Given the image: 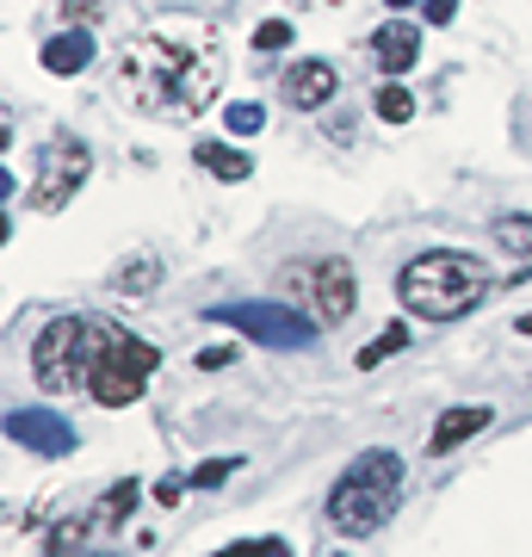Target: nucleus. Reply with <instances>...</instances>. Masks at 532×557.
<instances>
[{"label": "nucleus", "instance_id": "nucleus-16", "mask_svg": "<svg viewBox=\"0 0 532 557\" xmlns=\"http://www.w3.org/2000/svg\"><path fill=\"white\" fill-rule=\"evenodd\" d=\"M156 278H161V260L156 255H137L131 267H119L112 292H119V298H149V292H156Z\"/></svg>", "mask_w": 532, "mask_h": 557}, {"label": "nucleus", "instance_id": "nucleus-8", "mask_svg": "<svg viewBox=\"0 0 532 557\" xmlns=\"http://www.w3.org/2000/svg\"><path fill=\"white\" fill-rule=\"evenodd\" d=\"M292 285H304L316 304V317H322V329H335V322L354 317V298H359V278L347 260H316V267H297Z\"/></svg>", "mask_w": 532, "mask_h": 557}, {"label": "nucleus", "instance_id": "nucleus-13", "mask_svg": "<svg viewBox=\"0 0 532 557\" xmlns=\"http://www.w3.org/2000/svg\"><path fill=\"white\" fill-rule=\"evenodd\" d=\"M38 62L50 75H81L94 62V32H57V38H44Z\"/></svg>", "mask_w": 532, "mask_h": 557}, {"label": "nucleus", "instance_id": "nucleus-25", "mask_svg": "<svg viewBox=\"0 0 532 557\" xmlns=\"http://www.w3.org/2000/svg\"><path fill=\"white\" fill-rule=\"evenodd\" d=\"M458 13V0H428V25H446Z\"/></svg>", "mask_w": 532, "mask_h": 557}, {"label": "nucleus", "instance_id": "nucleus-7", "mask_svg": "<svg viewBox=\"0 0 532 557\" xmlns=\"http://www.w3.org/2000/svg\"><path fill=\"white\" fill-rule=\"evenodd\" d=\"M211 322H223V329H242L248 341H260V347H310L316 329L310 317H297V310H285V304H218L211 310Z\"/></svg>", "mask_w": 532, "mask_h": 557}, {"label": "nucleus", "instance_id": "nucleus-3", "mask_svg": "<svg viewBox=\"0 0 532 557\" xmlns=\"http://www.w3.org/2000/svg\"><path fill=\"white\" fill-rule=\"evenodd\" d=\"M396 508H403V458L391 446L359 453L329 490V527L347 539H372L378 527H391Z\"/></svg>", "mask_w": 532, "mask_h": 557}, {"label": "nucleus", "instance_id": "nucleus-23", "mask_svg": "<svg viewBox=\"0 0 532 557\" xmlns=\"http://www.w3.org/2000/svg\"><path fill=\"white\" fill-rule=\"evenodd\" d=\"M285 44H292V25H285V20H260L255 50H285Z\"/></svg>", "mask_w": 532, "mask_h": 557}, {"label": "nucleus", "instance_id": "nucleus-14", "mask_svg": "<svg viewBox=\"0 0 532 557\" xmlns=\"http://www.w3.org/2000/svg\"><path fill=\"white\" fill-rule=\"evenodd\" d=\"M131 508H137V483L124 478V483H112V490L99 496V508L87 515V527H94V533H112L119 520H131Z\"/></svg>", "mask_w": 532, "mask_h": 557}, {"label": "nucleus", "instance_id": "nucleus-24", "mask_svg": "<svg viewBox=\"0 0 532 557\" xmlns=\"http://www.w3.org/2000/svg\"><path fill=\"white\" fill-rule=\"evenodd\" d=\"M62 13H69V25H75V32H87V25L99 20V0H62Z\"/></svg>", "mask_w": 532, "mask_h": 557}, {"label": "nucleus", "instance_id": "nucleus-17", "mask_svg": "<svg viewBox=\"0 0 532 557\" xmlns=\"http://www.w3.org/2000/svg\"><path fill=\"white\" fill-rule=\"evenodd\" d=\"M495 242L508 248L520 267H532V218L527 211H508V218H495Z\"/></svg>", "mask_w": 532, "mask_h": 557}, {"label": "nucleus", "instance_id": "nucleus-12", "mask_svg": "<svg viewBox=\"0 0 532 557\" xmlns=\"http://www.w3.org/2000/svg\"><path fill=\"white\" fill-rule=\"evenodd\" d=\"M495 421V409L490 403H471V409H446V416L434 421V434H428V453H453V446H465V440L471 434H483V428H490Z\"/></svg>", "mask_w": 532, "mask_h": 557}, {"label": "nucleus", "instance_id": "nucleus-9", "mask_svg": "<svg viewBox=\"0 0 532 557\" xmlns=\"http://www.w3.org/2000/svg\"><path fill=\"white\" fill-rule=\"evenodd\" d=\"M335 87H341L335 62L304 57V62H292V69L279 75V100L292 106V112H322V106L335 100Z\"/></svg>", "mask_w": 532, "mask_h": 557}, {"label": "nucleus", "instance_id": "nucleus-29", "mask_svg": "<svg viewBox=\"0 0 532 557\" xmlns=\"http://www.w3.org/2000/svg\"><path fill=\"white\" fill-rule=\"evenodd\" d=\"M384 7H396V13H403V7H415V0H384Z\"/></svg>", "mask_w": 532, "mask_h": 557}, {"label": "nucleus", "instance_id": "nucleus-15", "mask_svg": "<svg viewBox=\"0 0 532 557\" xmlns=\"http://www.w3.org/2000/svg\"><path fill=\"white\" fill-rule=\"evenodd\" d=\"M193 156H198V168H205V174L230 180V186H236V180H248V174H255V161L242 156V149H223V143H198Z\"/></svg>", "mask_w": 532, "mask_h": 557}, {"label": "nucleus", "instance_id": "nucleus-10", "mask_svg": "<svg viewBox=\"0 0 532 557\" xmlns=\"http://www.w3.org/2000/svg\"><path fill=\"white\" fill-rule=\"evenodd\" d=\"M7 440H13V446H32V453H44V458L75 453V428L62 416H50V409H13V416H7Z\"/></svg>", "mask_w": 532, "mask_h": 557}, {"label": "nucleus", "instance_id": "nucleus-6", "mask_svg": "<svg viewBox=\"0 0 532 557\" xmlns=\"http://www.w3.org/2000/svg\"><path fill=\"white\" fill-rule=\"evenodd\" d=\"M94 174V149L81 137H50L38 149V180H32V211H62Z\"/></svg>", "mask_w": 532, "mask_h": 557}, {"label": "nucleus", "instance_id": "nucleus-2", "mask_svg": "<svg viewBox=\"0 0 532 557\" xmlns=\"http://www.w3.org/2000/svg\"><path fill=\"white\" fill-rule=\"evenodd\" d=\"M495 285H502V278H495L477 255H465V248H434V255H415L409 267L396 273V298H403V310L421 317V322H458V317H471Z\"/></svg>", "mask_w": 532, "mask_h": 557}, {"label": "nucleus", "instance_id": "nucleus-11", "mask_svg": "<svg viewBox=\"0 0 532 557\" xmlns=\"http://www.w3.org/2000/svg\"><path fill=\"white\" fill-rule=\"evenodd\" d=\"M415 57H421V25L391 20V25H378L372 32V62L384 69V75H403Z\"/></svg>", "mask_w": 532, "mask_h": 557}, {"label": "nucleus", "instance_id": "nucleus-28", "mask_svg": "<svg viewBox=\"0 0 532 557\" xmlns=\"http://www.w3.org/2000/svg\"><path fill=\"white\" fill-rule=\"evenodd\" d=\"M514 329H520V335H532V317H520V322H514Z\"/></svg>", "mask_w": 532, "mask_h": 557}, {"label": "nucleus", "instance_id": "nucleus-21", "mask_svg": "<svg viewBox=\"0 0 532 557\" xmlns=\"http://www.w3.org/2000/svg\"><path fill=\"white\" fill-rule=\"evenodd\" d=\"M223 557H292L285 539H236V545H223Z\"/></svg>", "mask_w": 532, "mask_h": 557}, {"label": "nucleus", "instance_id": "nucleus-20", "mask_svg": "<svg viewBox=\"0 0 532 557\" xmlns=\"http://www.w3.org/2000/svg\"><path fill=\"white\" fill-rule=\"evenodd\" d=\"M236 471H242V458H205V465L193 471V483H198V490H223Z\"/></svg>", "mask_w": 532, "mask_h": 557}, {"label": "nucleus", "instance_id": "nucleus-27", "mask_svg": "<svg viewBox=\"0 0 532 557\" xmlns=\"http://www.w3.org/2000/svg\"><path fill=\"white\" fill-rule=\"evenodd\" d=\"M180 496H186V483H156V502H168V508H180Z\"/></svg>", "mask_w": 532, "mask_h": 557}, {"label": "nucleus", "instance_id": "nucleus-26", "mask_svg": "<svg viewBox=\"0 0 532 557\" xmlns=\"http://www.w3.org/2000/svg\"><path fill=\"white\" fill-rule=\"evenodd\" d=\"M198 366H205V372H218V366H230V347H205V354H198Z\"/></svg>", "mask_w": 532, "mask_h": 557}, {"label": "nucleus", "instance_id": "nucleus-1", "mask_svg": "<svg viewBox=\"0 0 532 557\" xmlns=\"http://www.w3.org/2000/svg\"><path fill=\"white\" fill-rule=\"evenodd\" d=\"M223 38L211 25H156V32H137L112 57V87L119 100L137 112V119L156 124H193L205 106L218 100L223 87Z\"/></svg>", "mask_w": 532, "mask_h": 557}, {"label": "nucleus", "instance_id": "nucleus-5", "mask_svg": "<svg viewBox=\"0 0 532 557\" xmlns=\"http://www.w3.org/2000/svg\"><path fill=\"white\" fill-rule=\"evenodd\" d=\"M156 366H161V354L149 347V341L124 335V329H112V322H106V335H99V359H94V379H87V397H94L99 409H131V403L149 391Z\"/></svg>", "mask_w": 532, "mask_h": 557}, {"label": "nucleus", "instance_id": "nucleus-22", "mask_svg": "<svg viewBox=\"0 0 532 557\" xmlns=\"http://www.w3.org/2000/svg\"><path fill=\"white\" fill-rule=\"evenodd\" d=\"M223 124H230V131H242V137H255L260 124H267V112H260L255 100H242V106H230V112H223Z\"/></svg>", "mask_w": 532, "mask_h": 557}, {"label": "nucleus", "instance_id": "nucleus-4", "mask_svg": "<svg viewBox=\"0 0 532 557\" xmlns=\"http://www.w3.org/2000/svg\"><path fill=\"white\" fill-rule=\"evenodd\" d=\"M99 335H106V322H94V317H57L38 341H32V379H38L50 397L87 391L94 359H99Z\"/></svg>", "mask_w": 532, "mask_h": 557}, {"label": "nucleus", "instance_id": "nucleus-30", "mask_svg": "<svg viewBox=\"0 0 532 557\" xmlns=\"http://www.w3.org/2000/svg\"><path fill=\"white\" fill-rule=\"evenodd\" d=\"M335 557H341V552H335Z\"/></svg>", "mask_w": 532, "mask_h": 557}, {"label": "nucleus", "instance_id": "nucleus-19", "mask_svg": "<svg viewBox=\"0 0 532 557\" xmlns=\"http://www.w3.org/2000/svg\"><path fill=\"white\" fill-rule=\"evenodd\" d=\"M378 119L384 124H409L415 119V94L409 87H396V81L391 87H378Z\"/></svg>", "mask_w": 532, "mask_h": 557}, {"label": "nucleus", "instance_id": "nucleus-18", "mask_svg": "<svg viewBox=\"0 0 532 557\" xmlns=\"http://www.w3.org/2000/svg\"><path fill=\"white\" fill-rule=\"evenodd\" d=\"M409 341H415V329H409V322H391V329H384L378 341H366V347H359V372H372V366L396 359L403 347H409Z\"/></svg>", "mask_w": 532, "mask_h": 557}]
</instances>
